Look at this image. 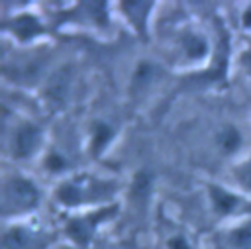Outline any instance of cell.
<instances>
[{
	"instance_id": "cell-1",
	"label": "cell",
	"mask_w": 251,
	"mask_h": 249,
	"mask_svg": "<svg viewBox=\"0 0 251 249\" xmlns=\"http://www.w3.org/2000/svg\"><path fill=\"white\" fill-rule=\"evenodd\" d=\"M122 192L124 186L118 178L88 169H78L53 182L49 196L63 214H73L122 202Z\"/></svg>"
},
{
	"instance_id": "cell-2",
	"label": "cell",
	"mask_w": 251,
	"mask_h": 249,
	"mask_svg": "<svg viewBox=\"0 0 251 249\" xmlns=\"http://www.w3.org/2000/svg\"><path fill=\"white\" fill-rule=\"evenodd\" d=\"M0 135L4 161L20 169L37 163L51 141L49 129L43 122L16 108H10L8 104L2 106Z\"/></svg>"
},
{
	"instance_id": "cell-3",
	"label": "cell",
	"mask_w": 251,
	"mask_h": 249,
	"mask_svg": "<svg viewBox=\"0 0 251 249\" xmlns=\"http://www.w3.org/2000/svg\"><path fill=\"white\" fill-rule=\"evenodd\" d=\"M216 37L194 20H180L173 25L165 43V61L173 71L198 73L212 65Z\"/></svg>"
},
{
	"instance_id": "cell-4",
	"label": "cell",
	"mask_w": 251,
	"mask_h": 249,
	"mask_svg": "<svg viewBox=\"0 0 251 249\" xmlns=\"http://www.w3.org/2000/svg\"><path fill=\"white\" fill-rule=\"evenodd\" d=\"M45 202L43 184L25 169L12 167L2 173L0 214L2 224L37 218Z\"/></svg>"
},
{
	"instance_id": "cell-5",
	"label": "cell",
	"mask_w": 251,
	"mask_h": 249,
	"mask_svg": "<svg viewBox=\"0 0 251 249\" xmlns=\"http://www.w3.org/2000/svg\"><path fill=\"white\" fill-rule=\"evenodd\" d=\"M53 27L33 2H4L2 4V37L16 49L47 45Z\"/></svg>"
},
{
	"instance_id": "cell-6",
	"label": "cell",
	"mask_w": 251,
	"mask_h": 249,
	"mask_svg": "<svg viewBox=\"0 0 251 249\" xmlns=\"http://www.w3.org/2000/svg\"><path fill=\"white\" fill-rule=\"evenodd\" d=\"M120 210H122V202H116L94 210L63 214L61 233L65 241L76 249H94L100 231L118 218Z\"/></svg>"
},
{
	"instance_id": "cell-7",
	"label": "cell",
	"mask_w": 251,
	"mask_h": 249,
	"mask_svg": "<svg viewBox=\"0 0 251 249\" xmlns=\"http://www.w3.org/2000/svg\"><path fill=\"white\" fill-rule=\"evenodd\" d=\"M204 196L210 214L222 224L229 225L251 216V198L224 180H206Z\"/></svg>"
},
{
	"instance_id": "cell-8",
	"label": "cell",
	"mask_w": 251,
	"mask_h": 249,
	"mask_svg": "<svg viewBox=\"0 0 251 249\" xmlns=\"http://www.w3.org/2000/svg\"><path fill=\"white\" fill-rule=\"evenodd\" d=\"M55 25H71L92 33H108L114 25V2H65L59 4Z\"/></svg>"
},
{
	"instance_id": "cell-9",
	"label": "cell",
	"mask_w": 251,
	"mask_h": 249,
	"mask_svg": "<svg viewBox=\"0 0 251 249\" xmlns=\"http://www.w3.org/2000/svg\"><path fill=\"white\" fill-rule=\"evenodd\" d=\"M57 233L43 225L39 218L2 224L0 249H51Z\"/></svg>"
},
{
	"instance_id": "cell-10",
	"label": "cell",
	"mask_w": 251,
	"mask_h": 249,
	"mask_svg": "<svg viewBox=\"0 0 251 249\" xmlns=\"http://www.w3.org/2000/svg\"><path fill=\"white\" fill-rule=\"evenodd\" d=\"M159 6V2L149 0H120L114 2V14L139 41L149 43L155 35Z\"/></svg>"
},
{
	"instance_id": "cell-11",
	"label": "cell",
	"mask_w": 251,
	"mask_h": 249,
	"mask_svg": "<svg viewBox=\"0 0 251 249\" xmlns=\"http://www.w3.org/2000/svg\"><path fill=\"white\" fill-rule=\"evenodd\" d=\"M118 137H120V125L110 118L96 116L86 125L82 151L90 161H100L112 151Z\"/></svg>"
},
{
	"instance_id": "cell-12",
	"label": "cell",
	"mask_w": 251,
	"mask_h": 249,
	"mask_svg": "<svg viewBox=\"0 0 251 249\" xmlns=\"http://www.w3.org/2000/svg\"><path fill=\"white\" fill-rule=\"evenodd\" d=\"M165 78V63L153 57H139L127 76V92L131 98L141 100L155 90Z\"/></svg>"
},
{
	"instance_id": "cell-13",
	"label": "cell",
	"mask_w": 251,
	"mask_h": 249,
	"mask_svg": "<svg viewBox=\"0 0 251 249\" xmlns=\"http://www.w3.org/2000/svg\"><path fill=\"white\" fill-rule=\"evenodd\" d=\"M73 84H75V69L71 63L55 67L49 76L43 80L41 88V98L43 104L49 106L51 110H61L69 102L73 94Z\"/></svg>"
},
{
	"instance_id": "cell-14",
	"label": "cell",
	"mask_w": 251,
	"mask_h": 249,
	"mask_svg": "<svg viewBox=\"0 0 251 249\" xmlns=\"http://www.w3.org/2000/svg\"><path fill=\"white\" fill-rule=\"evenodd\" d=\"M212 143L216 153L224 159H229L231 163L247 153V133L241 127V124L233 120H224L222 124H218V127L212 133Z\"/></svg>"
},
{
	"instance_id": "cell-15",
	"label": "cell",
	"mask_w": 251,
	"mask_h": 249,
	"mask_svg": "<svg viewBox=\"0 0 251 249\" xmlns=\"http://www.w3.org/2000/svg\"><path fill=\"white\" fill-rule=\"evenodd\" d=\"M37 165H39L41 171H43L47 176H51L55 182L61 180V178H65L67 174L78 171V169L75 167V159L67 153V149H63V147H61L59 143H55V141H49V145H47V149L43 151V155H41V159L37 161Z\"/></svg>"
},
{
	"instance_id": "cell-16",
	"label": "cell",
	"mask_w": 251,
	"mask_h": 249,
	"mask_svg": "<svg viewBox=\"0 0 251 249\" xmlns=\"http://www.w3.org/2000/svg\"><path fill=\"white\" fill-rule=\"evenodd\" d=\"M153 188H155V174L153 171L143 167L131 176L127 184V198L133 204H145L153 196Z\"/></svg>"
},
{
	"instance_id": "cell-17",
	"label": "cell",
	"mask_w": 251,
	"mask_h": 249,
	"mask_svg": "<svg viewBox=\"0 0 251 249\" xmlns=\"http://www.w3.org/2000/svg\"><path fill=\"white\" fill-rule=\"evenodd\" d=\"M227 182L251 198V149L229 165Z\"/></svg>"
},
{
	"instance_id": "cell-18",
	"label": "cell",
	"mask_w": 251,
	"mask_h": 249,
	"mask_svg": "<svg viewBox=\"0 0 251 249\" xmlns=\"http://www.w3.org/2000/svg\"><path fill=\"white\" fill-rule=\"evenodd\" d=\"M224 243L227 249H251V216L224 225Z\"/></svg>"
},
{
	"instance_id": "cell-19",
	"label": "cell",
	"mask_w": 251,
	"mask_h": 249,
	"mask_svg": "<svg viewBox=\"0 0 251 249\" xmlns=\"http://www.w3.org/2000/svg\"><path fill=\"white\" fill-rule=\"evenodd\" d=\"M163 249H198V245L194 243V239L188 233L171 231L163 241Z\"/></svg>"
},
{
	"instance_id": "cell-20",
	"label": "cell",
	"mask_w": 251,
	"mask_h": 249,
	"mask_svg": "<svg viewBox=\"0 0 251 249\" xmlns=\"http://www.w3.org/2000/svg\"><path fill=\"white\" fill-rule=\"evenodd\" d=\"M237 27L251 35V2H239L237 4Z\"/></svg>"
},
{
	"instance_id": "cell-21",
	"label": "cell",
	"mask_w": 251,
	"mask_h": 249,
	"mask_svg": "<svg viewBox=\"0 0 251 249\" xmlns=\"http://www.w3.org/2000/svg\"><path fill=\"white\" fill-rule=\"evenodd\" d=\"M237 65H239L241 73L247 78H251V43H247V45H243L239 49V53H237Z\"/></svg>"
},
{
	"instance_id": "cell-22",
	"label": "cell",
	"mask_w": 251,
	"mask_h": 249,
	"mask_svg": "<svg viewBox=\"0 0 251 249\" xmlns=\"http://www.w3.org/2000/svg\"><path fill=\"white\" fill-rule=\"evenodd\" d=\"M98 249H122V247H118V245H104V247H98Z\"/></svg>"
}]
</instances>
